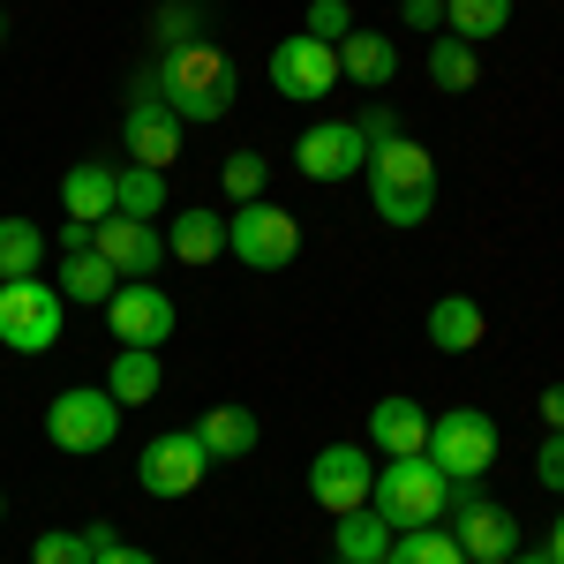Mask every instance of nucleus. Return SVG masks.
<instances>
[{
  "instance_id": "nucleus-27",
  "label": "nucleus",
  "mask_w": 564,
  "mask_h": 564,
  "mask_svg": "<svg viewBox=\"0 0 564 564\" xmlns=\"http://www.w3.org/2000/svg\"><path fill=\"white\" fill-rule=\"evenodd\" d=\"M384 564H467V557H459V542L444 527H406V534H391Z\"/></svg>"
},
{
  "instance_id": "nucleus-32",
  "label": "nucleus",
  "mask_w": 564,
  "mask_h": 564,
  "mask_svg": "<svg viewBox=\"0 0 564 564\" xmlns=\"http://www.w3.org/2000/svg\"><path fill=\"white\" fill-rule=\"evenodd\" d=\"M308 39H324V45H339L354 31V8L347 0H308V23H302Z\"/></svg>"
},
{
  "instance_id": "nucleus-14",
  "label": "nucleus",
  "mask_w": 564,
  "mask_h": 564,
  "mask_svg": "<svg viewBox=\"0 0 564 564\" xmlns=\"http://www.w3.org/2000/svg\"><path fill=\"white\" fill-rule=\"evenodd\" d=\"M294 166H302L308 181H354L369 166V143H361L354 121H308V129L294 135Z\"/></svg>"
},
{
  "instance_id": "nucleus-22",
  "label": "nucleus",
  "mask_w": 564,
  "mask_h": 564,
  "mask_svg": "<svg viewBox=\"0 0 564 564\" xmlns=\"http://www.w3.org/2000/svg\"><path fill=\"white\" fill-rule=\"evenodd\" d=\"M166 384V361L159 347H113V369H106V391L121 399V406H151Z\"/></svg>"
},
{
  "instance_id": "nucleus-6",
  "label": "nucleus",
  "mask_w": 564,
  "mask_h": 564,
  "mask_svg": "<svg viewBox=\"0 0 564 564\" xmlns=\"http://www.w3.org/2000/svg\"><path fill=\"white\" fill-rule=\"evenodd\" d=\"M263 76H271V90H279L286 106H324L332 90L347 84V76H339V45L308 39V31H294V39H279V45H271Z\"/></svg>"
},
{
  "instance_id": "nucleus-41",
  "label": "nucleus",
  "mask_w": 564,
  "mask_h": 564,
  "mask_svg": "<svg viewBox=\"0 0 564 564\" xmlns=\"http://www.w3.org/2000/svg\"><path fill=\"white\" fill-rule=\"evenodd\" d=\"M505 564H557V557H550V550H527V542H520V550H512Z\"/></svg>"
},
{
  "instance_id": "nucleus-31",
  "label": "nucleus",
  "mask_w": 564,
  "mask_h": 564,
  "mask_svg": "<svg viewBox=\"0 0 564 564\" xmlns=\"http://www.w3.org/2000/svg\"><path fill=\"white\" fill-rule=\"evenodd\" d=\"M263 174H271V166H263L257 151H234V159L218 166V188H226V204H257V196H263Z\"/></svg>"
},
{
  "instance_id": "nucleus-23",
  "label": "nucleus",
  "mask_w": 564,
  "mask_h": 564,
  "mask_svg": "<svg viewBox=\"0 0 564 564\" xmlns=\"http://www.w3.org/2000/svg\"><path fill=\"white\" fill-rule=\"evenodd\" d=\"M166 257H181V263H218V257H226V218L204 212V204H181V218L166 226Z\"/></svg>"
},
{
  "instance_id": "nucleus-11",
  "label": "nucleus",
  "mask_w": 564,
  "mask_h": 564,
  "mask_svg": "<svg viewBox=\"0 0 564 564\" xmlns=\"http://www.w3.org/2000/svg\"><path fill=\"white\" fill-rule=\"evenodd\" d=\"M106 332H113V347H166L181 332V308L166 286H151V279H121V294L106 302Z\"/></svg>"
},
{
  "instance_id": "nucleus-8",
  "label": "nucleus",
  "mask_w": 564,
  "mask_h": 564,
  "mask_svg": "<svg viewBox=\"0 0 564 564\" xmlns=\"http://www.w3.org/2000/svg\"><path fill=\"white\" fill-rule=\"evenodd\" d=\"M212 475V452H204V436L196 430H159L143 452H135V489L143 497H188V489H204Z\"/></svg>"
},
{
  "instance_id": "nucleus-12",
  "label": "nucleus",
  "mask_w": 564,
  "mask_h": 564,
  "mask_svg": "<svg viewBox=\"0 0 564 564\" xmlns=\"http://www.w3.org/2000/svg\"><path fill=\"white\" fill-rule=\"evenodd\" d=\"M369 489H377V467H369L361 444H324V452L308 459V497H316L332 520H339V512H361Z\"/></svg>"
},
{
  "instance_id": "nucleus-26",
  "label": "nucleus",
  "mask_w": 564,
  "mask_h": 564,
  "mask_svg": "<svg viewBox=\"0 0 564 564\" xmlns=\"http://www.w3.org/2000/svg\"><path fill=\"white\" fill-rule=\"evenodd\" d=\"M444 23H452V39L459 45H489L505 23H512V0H444Z\"/></svg>"
},
{
  "instance_id": "nucleus-25",
  "label": "nucleus",
  "mask_w": 564,
  "mask_h": 564,
  "mask_svg": "<svg viewBox=\"0 0 564 564\" xmlns=\"http://www.w3.org/2000/svg\"><path fill=\"white\" fill-rule=\"evenodd\" d=\"M39 263H45V226L39 218H0V286L39 279Z\"/></svg>"
},
{
  "instance_id": "nucleus-36",
  "label": "nucleus",
  "mask_w": 564,
  "mask_h": 564,
  "mask_svg": "<svg viewBox=\"0 0 564 564\" xmlns=\"http://www.w3.org/2000/svg\"><path fill=\"white\" fill-rule=\"evenodd\" d=\"M399 15H406V31H422V39H430L436 23H444V0H399Z\"/></svg>"
},
{
  "instance_id": "nucleus-43",
  "label": "nucleus",
  "mask_w": 564,
  "mask_h": 564,
  "mask_svg": "<svg viewBox=\"0 0 564 564\" xmlns=\"http://www.w3.org/2000/svg\"><path fill=\"white\" fill-rule=\"evenodd\" d=\"M0 520H8V497H0Z\"/></svg>"
},
{
  "instance_id": "nucleus-16",
  "label": "nucleus",
  "mask_w": 564,
  "mask_h": 564,
  "mask_svg": "<svg viewBox=\"0 0 564 564\" xmlns=\"http://www.w3.org/2000/svg\"><path fill=\"white\" fill-rule=\"evenodd\" d=\"M369 452H384V459L430 452V414H422V399H406V391L377 399V406H369Z\"/></svg>"
},
{
  "instance_id": "nucleus-2",
  "label": "nucleus",
  "mask_w": 564,
  "mask_h": 564,
  "mask_svg": "<svg viewBox=\"0 0 564 564\" xmlns=\"http://www.w3.org/2000/svg\"><path fill=\"white\" fill-rule=\"evenodd\" d=\"M361 174H369V204H377L384 226H422V218L436 212V159L414 143V135L377 143Z\"/></svg>"
},
{
  "instance_id": "nucleus-7",
  "label": "nucleus",
  "mask_w": 564,
  "mask_h": 564,
  "mask_svg": "<svg viewBox=\"0 0 564 564\" xmlns=\"http://www.w3.org/2000/svg\"><path fill=\"white\" fill-rule=\"evenodd\" d=\"M226 257H241L249 271H286V263L302 257V226L294 212H279V204H234L226 212Z\"/></svg>"
},
{
  "instance_id": "nucleus-15",
  "label": "nucleus",
  "mask_w": 564,
  "mask_h": 564,
  "mask_svg": "<svg viewBox=\"0 0 564 564\" xmlns=\"http://www.w3.org/2000/svg\"><path fill=\"white\" fill-rule=\"evenodd\" d=\"M452 512H459V557L467 564H505L520 550V520L505 512V505H489V497H452Z\"/></svg>"
},
{
  "instance_id": "nucleus-4",
  "label": "nucleus",
  "mask_w": 564,
  "mask_h": 564,
  "mask_svg": "<svg viewBox=\"0 0 564 564\" xmlns=\"http://www.w3.org/2000/svg\"><path fill=\"white\" fill-rule=\"evenodd\" d=\"M452 497H459V489L444 481V467H436L430 452L384 459V467H377V489H369V505H377L399 534H406V527H436L444 512H452Z\"/></svg>"
},
{
  "instance_id": "nucleus-3",
  "label": "nucleus",
  "mask_w": 564,
  "mask_h": 564,
  "mask_svg": "<svg viewBox=\"0 0 564 564\" xmlns=\"http://www.w3.org/2000/svg\"><path fill=\"white\" fill-rule=\"evenodd\" d=\"M121 414H129V406L106 384H68V391L45 399V444L68 452V459H98V452H113Z\"/></svg>"
},
{
  "instance_id": "nucleus-35",
  "label": "nucleus",
  "mask_w": 564,
  "mask_h": 564,
  "mask_svg": "<svg viewBox=\"0 0 564 564\" xmlns=\"http://www.w3.org/2000/svg\"><path fill=\"white\" fill-rule=\"evenodd\" d=\"M354 129H361V143H369V151H377V143H391V135H399V113H391V106H369Z\"/></svg>"
},
{
  "instance_id": "nucleus-19",
  "label": "nucleus",
  "mask_w": 564,
  "mask_h": 564,
  "mask_svg": "<svg viewBox=\"0 0 564 564\" xmlns=\"http://www.w3.org/2000/svg\"><path fill=\"white\" fill-rule=\"evenodd\" d=\"M188 430L204 436V452H212V467H218V459H249L257 436H263V422L249 414V406H204Z\"/></svg>"
},
{
  "instance_id": "nucleus-21",
  "label": "nucleus",
  "mask_w": 564,
  "mask_h": 564,
  "mask_svg": "<svg viewBox=\"0 0 564 564\" xmlns=\"http://www.w3.org/2000/svg\"><path fill=\"white\" fill-rule=\"evenodd\" d=\"M339 76H347V84H391V76H399V45L384 39V31H361V23H354L347 39H339Z\"/></svg>"
},
{
  "instance_id": "nucleus-30",
  "label": "nucleus",
  "mask_w": 564,
  "mask_h": 564,
  "mask_svg": "<svg viewBox=\"0 0 564 564\" xmlns=\"http://www.w3.org/2000/svg\"><path fill=\"white\" fill-rule=\"evenodd\" d=\"M31 564H98V550H90L84 527H53V534L31 542Z\"/></svg>"
},
{
  "instance_id": "nucleus-10",
  "label": "nucleus",
  "mask_w": 564,
  "mask_h": 564,
  "mask_svg": "<svg viewBox=\"0 0 564 564\" xmlns=\"http://www.w3.org/2000/svg\"><path fill=\"white\" fill-rule=\"evenodd\" d=\"M121 143H129V166H174L181 159V121H174V106L159 98V76L143 68L129 90V113H121Z\"/></svg>"
},
{
  "instance_id": "nucleus-13",
  "label": "nucleus",
  "mask_w": 564,
  "mask_h": 564,
  "mask_svg": "<svg viewBox=\"0 0 564 564\" xmlns=\"http://www.w3.org/2000/svg\"><path fill=\"white\" fill-rule=\"evenodd\" d=\"M90 249L113 263L121 279H159V263H166V234L151 226V218H129V212H106L90 226Z\"/></svg>"
},
{
  "instance_id": "nucleus-40",
  "label": "nucleus",
  "mask_w": 564,
  "mask_h": 564,
  "mask_svg": "<svg viewBox=\"0 0 564 564\" xmlns=\"http://www.w3.org/2000/svg\"><path fill=\"white\" fill-rule=\"evenodd\" d=\"M542 550H550V557L564 564V512H557V520H550V534H542Z\"/></svg>"
},
{
  "instance_id": "nucleus-38",
  "label": "nucleus",
  "mask_w": 564,
  "mask_h": 564,
  "mask_svg": "<svg viewBox=\"0 0 564 564\" xmlns=\"http://www.w3.org/2000/svg\"><path fill=\"white\" fill-rule=\"evenodd\" d=\"M76 249H90V226H84V218H68V226H61V257H76Z\"/></svg>"
},
{
  "instance_id": "nucleus-37",
  "label": "nucleus",
  "mask_w": 564,
  "mask_h": 564,
  "mask_svg": "<svg viewBox=\"0 0 564 564\" xmlns=\"http://www.w3.org/2000/svg\"><path fill=\"white\" fill-rule=\"evenodd\" d=\"M542 430H564V384L542 391Z\"/></svg>"
},
{
  "instance_id": "nucleus-42",
  "label": "nucleus",
  "mask_w": 564,
  "mask_h": 564,
  "mask_svg": "<svg viewBox=\"0 0 564 564\" xmlns=\"http://www.w3.org/2000/svg\"><path fill=\"white\" fill-rule=\"evenodd\" d=\"M0 39H8V15H0Z\"/></svg>"
},
{
  "instance_id": "nucleus-29",
  "label": "nucleus",
  "mask_w": 564,
  "mask_h": 564,
  "mask_svg": "<svg viewBox=\"0 0 564 564\" xmlns=\"http://www.w3.org/2000/svg\"><path fill=\"white\" fill-rule=\"evenodd\" d=\"M113 212L159 218V212H166V174H159V166H121V196H113Z\"/></svg>"
},
{
  "instance_id": "nucleus-9",
  "label": "nucleus",
  "mask_w": 564,
  "mask_h": 564,
  "mask_svg": "<svg viewBox=\"0 0 564 564\" xmlns=\"http://www.w3.org/2000/svg\"><path fill=\"white\" fill-rule=\"evenodd\" d=\"M0 347L8 354L61 347V286H45V279H8V286H0Z\"/></svg>"
},
{
  "instance_id": "nucleus-24",
  "label": "nucleus",
  "mask_w": 564,
  "mask_h": 564,
  "mask_svg": "<svg viewBox=\"0 0 564 564\" xmlns=\"http://www.w3.org/2000/svg\"><path fill=\"white\" fill-rule=\"evenodd\" d=\"M121 294V271L98 257V249H76V257H61V302H84V308H106Z\"/></svg>"
},
{
  "instance_id": "nucleus-28",
  "label": "nucleus",
  "mask_w": 564,
  "mask_h": 564,
  "mask_svg": "<svg viewBox=\"0 0 564 564\" xmlns=\"http://www.w3.org/2000/svg\"><path fill=\"white\" fill-rule=\"evenodd\" d=\"M475 76H481L475 45H459V39H436L430 45V84L436 90H475Z\"/></svg>"
},
{
  "instance_id": "nucleus-34",
  "label": "nucleus",
  "mask_w": 564,
  "mask_h": 564,
  "mask_svg": "<svg viewBox=\"0 0 564 564\" xmlns=\"http://www.w3.org/2000/svg\"><path fill=\"white\" fill-rule=\"evenodd\" d=\"M159 39L166 45H188V39H204V15L181 0V8H159Z\"/></svg>"
},
{
  "instance_id": "nucleus-1",
  "label": "nucleus",
  "mask_w": 564,
  "mask_h": 564,
  "mask_svg": "<svg viewBox=\"0 0 564 564\" xmlns=\"http://www.w3.org/2000/svg\"><path fill=\"white\" fill-rule=\"evenodd\" d=\"M151 76H159V98L174 106L181 129H204V121H226L234 113V61L218 53L212 39H188V45H166L159 61H151Z\"/></svg>"
},
{
  "instance_id": "nucleus-20",
  "label": "nucleus",
  "mask_w": 564,
  "mask_h": 564,
  "mask_svg": "<svg viewBox=\"0 0 564 564\" xmlns=\"http://www.w3.org/2000/svg\"><path fill=\"white\" fill-rule=\"evenodd\" d=\"M481 332H489V324H481L475 294H436V302H430V347L436 354H475Z\"/></svg>"
},
{
  "instance_id": "nucleus-39",
  "label": "nucleus",
  "mask_w": 564,
  "mask_h": 564,
  "mask_svg": "<svg viewBox=\"0 0 564 564\" xmlns=\"http://www.w3.org/2000/svg\"><path fill=\"white\" fill-rule=\"evenodd\" d=\"M98 564H159V557H151V550H129V542H113V550H106Z\"/></svg>"
},
{
  "instance_id": "nucleus-33",
  "label": "nucleus",
  "mask_w": 564,
  "mask_h": 564,
  "mask_svg": "<svg viewBox=\"0 0 564 564\" xmlns=\"http://www.w3.org/2000/svg\"><path fill=\"white\" fill-rule=\"evenodd\" d=\"M534 475H542V489L564 497V430H550L542 444H534Z\"/></svg>"
},
{
  "instance_id": "nucleus-18",
  "label": "nucleus",
  "mask_w": 564,
  "mask_h": 564,
  "mask_svg": "<svg viewBox=\"0 0 564 564\" xmlns=\"http://www.w3.org/2000/svg\"><path fill=\"white\" fill-rule=\"evenodd\" d=\"M391 534H399V527H391L377 505H361V512H339V520H332V564H384Z\"/></svg>"
},
{
  "instance_id": "nucleus-5",
  "label": "nucleus",
  "mask_w": 564,
  "mask_h": 564,
  "mask_svg": "<svg viewBox=\"0 0 564 564\" xmlns=\"http://www.w3.org/2000/svg\"><path fill=\"white\" fill-rule=\"evenodd\" d=\"M497 422L481 414V406H444V414H430V459L444 467V481L452 489H467V481H481L489 467H497Z\"/></svg>"
},
{
  "instance_id": "nucleus-17",
  "label": "nucleus",
  "mask_w": 564,
  "mask_h": 564,
  "mask_svg": "<svg viewBox=\"0 0 564 564\" xmlns=\"http://www.w3.org/2000/svg\"><path fill=\"white\" fill-rule=\"evenodd\" d=\"M113 196H121V166H106V159H84V166L61 174V212L84 218V226H98L113 212Z\"/></svg>"
}]
</instances>
